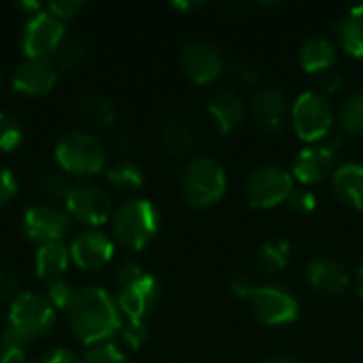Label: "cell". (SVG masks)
I'll return each instance as SVG.
<instances>
[{
	"instance_id": "6da1fadb",
	"label": "cell",
	"mask_w": 363,
	"mask_h": 363,
	"mask_svg": "<svg viewBox=\"0 0 363 363\" xmlns=\"http://www.w3.org/2000/svg\"><path fill=\"white\" fill-rule=\"evenodd\" d=\"M66 319L74 338L87 347L108 342L123 325V315L115 296L100 285L77 289L74 300L66 311Z\"/></svg>"
},
{
	"instance_id": "7a4b0ae2",
	"label": "cell",
	"mask_w": 363,
	"mask_h": 363,
	"mask_svg": "<svg viewBox=\"0 0 363 363\" xmlns=\"http://www.w3.org/2000/svg\"><path fill=\"white\" fill-rule=\"evenodd\" d=\"M117 306L130 321H145L160 304L162 291L153 274H149L136 259H125L115 272Z\"/></svg>"
},
{
	"instance_id": "3957f363",
	"label": "cell",
	"mask_w": 363,
	"mask_h": 363,
	"mask_svg": "<svg viewBox=\"0 0 363 363\" xmlns=\"http://www.w3.org/2000/svg\"><path fill=\"white\" fill-rule=\"evenodd\" d=\"M113 236L130 251L149 247L160 230V213L151 200L134 198L123 202L111 217Z\"/></svg>"
},
{
	"instance_id": "277c9868",
	"label": "cell",
	"mask_w": 363,
	"mask_h": 363,
	"mask_svg": "<svg viewBox=\"0 0 363 363\" xmlns=\"http://www.w3.org/2000/svg\"><path fill=\"white\" fill-rule=\"evenodd\" d=\"M57 319V311L51 306L45 294L19 291L9 304V328L26 342H38L51 334Z\"/></svg>"
},
{
	"instance_id": "5b68a950",
	"label": "cell",
	"mask_w": 363,
	"mask_h": 363,
	"mask_svg": "<svg viewBox=\"0 0 363 363\" xmlns=\"http://www.w3.org/2000/svg\"><path fill=\"white\" fill-rule=\"evenodd\" d=\"M57 166L72 177H94L104 170L106 153L102 143L87 130H70L55 143Z\"/></svg>"
},
{
	"instance_id": "8992f818",
	"label": "cell",
	"mask_w": 363,
	"mask_h": 363,
	"mask_svg": "<svg viewBox=\"0 0 363 363\" xmlns=\"http://www.w3.org/2000/svg\"><path fill=\"white\" fill-rule=\"evenodd\" d=\"M225 189H228V177L217 160L208 155H198L185 164L181 172V191L191 206L206 208L219 202Z\"/></svg>"
},
{
	"instance_id": "52a82bcc",
	"label": "cell",
	"mask_w": 363,
	"mask_h": 363,
	"mask_svg": "<svg viewBox=\"0 0 363 363\" xmlns=\"http://www.w3.org/2000/svg\"><path fill=\"white\" fill-rule=\"evenodd\" d=\"M66 36V23L45 6L40 13L28 17L21 30V51L26 60H53Z\"/></svg>"
},
{
	"instance_id": "ba28073f",
	"label": "cell",
	"mask_w": 363,
	"mask_h": 363,
	"mask_svg": "<svg viewBox=\"0 0 363 363\" xmlns=\"http://www.w3.org/2000/svg\"><path fill=\"white\" fill-rule=\"evenodd\" d=\"M291 189V174L277 164H262L253 168L245 181V196L253 208H272L287 202Z\"/></svg>"
},
{
	"instance_id": "9c48e42d",
	"label": "cell",
	"mask_w": 363,
	"mask_h": 363,
	"mask_svg": "<svg viewBox=\"0 0 363 363\" xmlns=\"http://www.w3.org/2000/svg\"><path fill=\"white\" fill-rule=\"evenodd\" d=\"M291 121L296 134L308 143L321 140L334 121V108L323 91H304L298 96L291 108Z\"/></svg>"
},
{
	"instance_id": "30bf717a",
	"label": "cell",
	"mask_w": 363,
	"mask_h": 363,
	"mask_svg": "<svg viewBox=\"0 0 363 363\" xmlns=\"http://www.w3.org/2000/svg\"><path fill=\"white\" fill-rule=\"evenodd\" d=\"M21 230L26 238L38 247L49 242H64L72 230V219L55 204H34L26 208L21 217Z\"/></svg>"
},
{
	"instance_id": "8fae6325",
	"label": "cell",
	"mask_w": 363,
	"mask_h": 363,
	"mask_svg": "<svg viewBox=\"0 0 363 363\" xmlns=\"http://www.w3.org/2000/svg\"><path fill=\"white\" fill-rule=\"evenodd\" d=\"M66 213L70 219L87 225L89 230L100 228L113 217V202L111 196L94 183H79L70 187L66 198Z\"/></svg>"
},
{
	"instance_id": "7c38bea8",
	"label": "cell",
	"mask_w": 363,
	"mask_h": 363,
	"mask_svg": "<svg viewBox=\"0 0 363 363\" xmlns=\"http://www.w3.org/2000/svg\"><path fill=\"white\" fill-rule=\"evenodd\" d=\"M249 304L266 325H287L298 319L300 304L291 291L279 285H259L251 291Z\"/></svg>"
},
{
	"instance_id": "4fadbf2b",
	"label": "cell",
	"mask_w": 363,
	"mask_h": 363,
	"mask_svg": "<svg viewBox=\"0 0 363 363\" xmlns=\"http://www.w3.org/2000/svg\"><path fill=\"white\" fill-rule=\"evenodd\" d=\"M183 72L194 81V83H208L215 81L223 68L225 60L221 49L206 40V38H191L183 45L181 55H179Z\"/></svg>"
},
{
	"instance_id": "5bb4252c",
	"label": "cell",
	"mask_w": 363,
	"mask_h": 363,
	"mask_svg": "<svg viewBox=\"0 0 363 363\" xmlns=\"http://www.w3.org/2000/svg\"><path fill=\"white\" fill-rule=\"evenodd\" d=\"M336 143H313L304 147L294 160V174L300 183L313 185L334 174Z\"/></svg>"
},
{
	"instance_id": "9a60e30c",
	"label": "cell",
	"mask_w": 363,
	"mask_h": 363,
	"mask_svg": "<svg viewBox=\"0 0 363 363\" xmlns=\"http://www.w3.org/2000/svg\"><path fill=\"white\" fill-rule=\"evenodd\" d=\"M68 249H70V259L83 270L104 268L115 253L113 240L100 230H85L77 234Z\"/></svg>"
},
{
	"instance_id": "2e32d148",
	"label": "cell",
	"mask_w": 363,
	"mask_h": 363,
	"mask_svg": "<svg viewBox=\"0 0 363 363\" xmlns=\"http://www.w3.org/2000/svg\"><path fill=\"white\" fill-rule=\"evenodd\" d=\"M57 83V68L51 60H23L13 74V89L21 96L38 98Z\"/></svg>"
},
{
	"instance_id": "e0dca14e",
	"label": "cell",
	"mask_w": 363,
	"mask_h": 363,
	"mask_svg": "<svg viewBox=\"0 0 363 363\" xmlns=\"http://www.w3.org/2000/svg\"><path fill=\"white\" fill-rule=\"evenodd\" d=\"M306 277H308V283L319 294L330 296V298L342 296L349 287L347 268L330 255H321V257H315L313 262H308Z\"/></svg>"
},
{
	"instance_id": "ac0fdd59",
	"label": "cell",
	"mask_w": 363,
	"mask_h": 363,
	"mask_svg": "<svg viewBox=\"0 0 363 363\" xmlns=\"http://www.w3.org/2000/svg\"><path fill=\"white\" fill-rule=\"evenodd\" d=\"M251 117L266 132H279L287 121V100L274 87L259 89L251 100Z\"/></svg>"
},
{
	"instance_id": "d6986e66",
	"label": "cell",
	"mask_w": 363,
	"mask_h": 363,
	"mask_svg": "<svg viewBox=\"0 0 363 363\" xmlns=\"http://www.w3.org/2000/svg\"><path fill=\"white\" fill-rule=\"evenodd\" d=\"M208 117L213 121V125L228 134L232 132L245 117V102L242 98L234 91V89H219L215 91V96L208 102Z\"/></svg>"
},
{
	"instance_id": "ffe728a7",
	"label": "cell",
	"mask_w": 363,
	"mask_h": 363,
	"mask_svg": "<svg viewBox=\"0 0 363 363\" xmlns=\"http://www.w3.org/2000/svg\"><path fill=\"white\" fill-rule=\"evenodd\" d=\"M332 191L342 204L363 211V164L347 162L338 166L332 174Z\"/></svg>"
},
{
	"instance_id": "44dd1931",
	"label": "cell",
	"mask_w": 363,
	"mask_h": 363,
	"mask_svg": "<svg viewBox=\"0 0 363 363\" xmlns=\"http://www.w3.org/2000/svg\"><path fill=\"white\" fill-rule=\"evenodd\" d=\"M70 249L64 242H49L40 245L34 255V270L38 279L45 283H53L64 279L68 266H70Z\"/></svg>"
},
{
	"instance_id": "7402d4cb",
	"label": "cell",
	"mask_w": 363,
	"mask_h": 363,
	"mask_svg": "<svg viewBox=\"0 0 363 363\" xmlns=\"http://www.w3.org/2000/svg\"><path fill=\"white\" fill-rule=\"evenodd\" d=\"M300 64L306 72H325L336 64V43L330 36L315 34L300 47Z\"/></svg>"
},
{
	"instance_id": "603a6c76",
	"label": "cell",
	"mask_w": 363,
	"mask_h": 363,
	"mask_svg": "<svg viewBox=\"0 0 363 363\" xmlns=\"http://www.w3.org/2000/svg\"><path fill=\"white\" fill-rule=\"evenodd\" d=\"M79 117L94 130H108L117 119V108L106 96L87 94L79 100Z\"/></svg>"
},
{
	"instance_id": "cb8c5ba5",
	"label": "cell",
	"mask_w": 363,
	"mask_h": 363,
	"mask_svg": "<svg viewBox=\"0 0 363 363\" xmlns=\"http://www.w3.org/2000/svg\"><path fill=\"white\" fill-rule=\"evenodd\" d=\"M336 36L340 45L355 57L363 60V4L351 6L336 23Z\"/></svg>"
},
{
	"instance_id": "d4e9b609",
	"label": "cell",
	"mask_w": 363,
	"mask_h": 363,
	"mask_svg": "<svg viewBox=\"0 0 363 363\" xmlns=\"http://www.w3.org/2000/svg\"><path fill=\"white\" fill-rule=\"evenodd\" d=\"M106 183L117 191H136L145 183L143 168L132 160H117L106 168Z\"/></svg>"
},
{
	"instance_id": "484cf974",
	"label": "cell",
	"mask_w": 363,
	"mask_h": 363,
	"mask_svg": "<svg viewBox=\"0 0 363 363\" xmlns=\"http://www.w3.org/2000/svg\"><path fill=\"white\" fill-rule=\"evenodd\" d=\"M289 253H291V247L287 240L270 238L259 247V251L255 255V266L266 274H277V272L285 270V266L289 262Z\"/></svg>"
},
{
	"instance_id": "4316f807",
	"label": "cell",
	"mask_w": 363,
	"mask_h": 363,
	"mask_svg": "<svg viewBox=\"0 0 363 363\" xmlns=\"http://www.w3.org/2000/svg\"><path fill=\"white\" fill-rule=\"evenodd\" d=\"M162 145L174 157L187 155L191 151V147H194V132L185 121L172 119L162 130Z\"/></svg>"
},
{
	"instance_id": "83f0119b",
	"label": "cell",
	"mask_w": 363,
	"mask_h": 363,
	"mask_svg": "<svg viewBox=\"0 0 363 363\" xmlns=\"http://www.w3.org/2000/svg\"><path fill=\"white\" fill-rule=\"evenodd\" d=\"M89 55V45L85 38L81 36H66L62 47L55 53V68L62 70H74L77 66H81Z\"/></svg>"
},
{
	"instance_id": "f1b7e54d",
	"label": "cell",
	"mask_w": 363,
	"mask_h": 363,
	"mask_svg": "<svg viewBox=\"0 0 363 363\" xmlns=\"http://www.w3.org/2000/svg\"><path fill=\"white\" fill-rule=\"evenodd\" d=\"M70 183L66 179V174L55 172V170H43L36 179V189L38 194L47 200V204H55V202H66L68 194H70Z\"/></svg>"
},
{
	"instance_id": "f546056e",
	"label": "cell",
	"mask_w": 363,
	"mask_h": 363,
	"mask_svg": "<svg viewBox=\"0 0 363 363\" xmlns=\"http://www.w3.org/2000/svg\"><path fill=\"white\" fill-rule=\"evenodd\" d=\"M338 121L345 132L349 134H363V89L353 91L338 111Z\"/></svg>"
},
{
	"instance_id": "4dcf8cb0",
	"label": "cell",
	"mask_w": 363,
	"mask_h": 363,
	"mask_svg": "<svg viewBox=\"0 0 363 363\" xmlns=\"http://www.w3.org/2000/svg\"><path fill=\"white\" fill-rule=\"evenodd\" d=\"M28 345L6 325L0 334V363H30Z\"/></svg>"
},
{
	"instance_id": "1f68e13d",
	"label": "cell",
	"mask_w": 363,
	"mask_h": 363,
	"mask_svg": "<svg viewBox=\"0 0 363 363\" xmlns=\"http://www.w3.org/2000/svg\"><path fill=\"white\" fill-rule=\"evenodd\" d=\"M21 140H23V130L19 121L13 115L0 111V153L15 151L21 145Z\"/></svg>"
},
{
	"instance_id": "d6a6232c",
	"label": "cell",
	"mask_w": 363,
	"mask_h": 363,
	"mask_svg": "<svg viewBox=\"0 0 363 363\" xmlns=\"http://www.w3.org/2000/svg\"><path fill=\"white\" fill-rule=\"evenodd\" d=\"M81 363H128L125 353L115 342H100L94 347H87Z\"/></svg>"
},
{
	"instance_id": "836d02e7",
	"label": "cell",
	"mask_w": 363,
	"mask_h": 363,
	"mask_svg": "<svg viewBox=\"0 0 363 363\" xmlns=\"http://www.w3.org/2000/svg\"><path fill=\"white\" fill-rule=\"evenodd\" d=\"M74 294L77 289L66 281V279H60V281H53V283H47V300L51 302V306L55 311H68V306L72 304L74 300Z\"/></svg>"
},
{
	"instance_id": "e575fe53",
	"label": "cell",
	"mask_w": 363,
	"mask_h": 363,
	"mask_svg": "<svg viewBox=\"0 0 363 363\" xmlns=\"http://www.w3.org/2000/svg\"><path fill=\"white\" fill-rule=\"evenodd\" d=\"M149 336V328L145 321H130L125 319L121 330H119V338H121V345L128 347V349H140L145 345Z\"/></svg>"
},
{
	"instance_id": "d590c367",
	"label": "cell",
	"mask_w": 363,
	"mask_h": 363,
	"mask_svg": "<svg viewBox=\"0 0 363 363\" xmlns=\"http://www.w3.org/2000/svg\"><path fill=\"white\" fill-rule=\"evenodd\" d=\"M287 204H289L291 211L306 215V213H313L315 211L317 196L311 189H306V187H294L291 194H289V198H287Z\"/></svg>"
},
{
	"instance_id": "8d00e7d4",
	"label": "cell",
	"mask_w": 363,
	"mask_h": 363,
	"mask_svg": "<svg viewBox=\"0 0 363 363\" xmlns=\"http://www.w3.org/2000/svg\"><path fill=\"white\" fill-rule=\"evenodd\" d=\"M19 191V181L15 172L6 166H0V208L6 206Z\"/></svg>"
},
{
	"instance_id": "74e56055",
	"label": "cell",
	"mask_w": 363,
	"mask_h": 363,
	"mask_svg": "<svg viewBox=\"0 0 363 363\" xmlns=\"http://www.w3.org/2000/svg\"><path fill=\"white\" fill-rule=\"evenodd\" d=\"M19 296V279L13 270L0 268V302H13Z\"/></svg>"
},
{
	"instance_id": "f35d334b",
	"label": "cell",
	"mask_w": 363,
	"mask_h": 363,
	"mask_svg": "<svg viewBox=\"0 0 363 363\" xmlns=\"http://www.w3.org/2000/svg\"><path fill=\"white\" fill-rule=\"evenodd\" d=\"M83 6H85V2H81V0H55L47 6V11L51 15H55L57 19L66 21V19L74 17Z\"/></svg>"
},
{
	"instance_id": "ab89813d",
	"label": "cell",
	"mask_w": 363,
	"mask_h": 363,
	"mask_svg": "<svg viewBox=\"0 0 363 363\" xmlns=\"http://www.w3.org/2000/svg\"><path fill=\"white\" fill-rule=\"evenodd\" d=\"M230 70H232V74H234L238 81H242V83H257V81L262 79L259 68H257L255 64L247 62V60H238V62H234V64L230 66Z\"/></svg>"
},
{
	"instance_id": "60d3db41",
	"label": "cell",
	"mask_w": 363,
	"mask_h": 363,
	"mask_svg": "<svg viewBox=\"0 0 363 363\" xmlns=\"http://www.w3.org/2000/svg\"><path fill=\"white\" fill-rule=\"evenodd\" d=\"M34 363H81V357L70 349H51L43 353Z\"/></svg>"
},
{
	"instance_id": "b9f144b4",
	"label": "cell",
	"mask_w": 363,
	"mask_h": 363,
	"mask_svg": "<svg viewBox=\"0 0 363 363\" xmlns=\"http://www.w3.org/2000/svg\"><path fill=\"white\" fill-rule=\"evenodd\" d=\"M345 83V77L338 68H330L321 74V85H323V91L332 94V91H338Z\"/></svg>"
},
{
	"instance_id": "7bdbcfd3",
	"label": "cell",
	"mask_w": 363,
	"mask_h": 363,
	"mask_svg": "<svg viewBox=\"0 0 363 363\" xmlns=\"http://www.w3.org/2000/svg\"><path fill=\"white\" fill-rule=\"evenodd\" d=\"M230 289H232L236 296H240V298H247V300H249V296H251V291L255 289V285L251 283V279H249V277H245V274H236V277H232V281H230Z\"/></svg>"
},
{
	"instance_id": "ee69618b",
	"label": "cell",
	"mask_w": 363,
	"mask_h": 363,
	"mask_svg": "<svg viewBox=\"0 0 363 363\" xmlns=\"http://www.w3.org/2000/svg\"><path fill=\"white\" fill-rule=\"evenodd\" d=\"M17 11H23L28 17H32V15H36V13H40L43 11V4L40 2H36V0H28V2H15L13 4Z\"/></svg>"
},
{
	"instance_id": "f6af8a7d",
	"label": "cell",
	"mask_w": 363,
	"mask_h": 363,
	"mask_svg": "<svg viewBox=\"0 0 363 363\" xmlns=\"http://www.w3.org/2000/svg\"><path fill=\"white\" fill-rule=\"evenodd\" d=\"M266 363H300V362H298V359H294V357H287V355H274V357L266 359Z\"/></svg>"
},
{
	"instance_id": "bcb514c9",
	"label": "cell",
	"mask_w": 363,
	"mask_h": 363,
	"mask_svg": "<svg viewBox=\"0 0 363 363\" xmlns=\"http://www.w3.org/2000/svg\"><path fill=\"white\" fill-rule=\"evenodd\" d=\"M355 283H357V294H359V298H363V264L359 266V268H357Z\"/></svg>"
},
{
	"instance_id": "7dc6e473",
	"label": "cell",
	"mask_w": 363,
	"mask_h": 363,
	"mask_svg": "<svg viewBox=\"0 0 363 363\" xmlns=\"http://www.w3.org/2000/svg\"><path fill=\"white\" fill-rule=\"evenodd\" d=\"M202 2H174L172 6L174 9H196V6H200Z\"/></svg>"
},
{
	"instance_id": "c3c4849f",
	"label": "cell",
	"mask_w": 363,
	"mask_h": 363,
	"mask_svg": "<svg viewBox=\"0 0 363 363\" xmlns=\"http://www.w3.org/2000/svg\"><path fill=\"white\" fill-rule=\"evenodd\" d=\"M0 89H2V77H0Z\"/></svg>"
}]
</instances>
